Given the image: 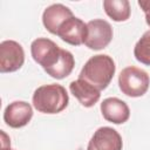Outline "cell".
Listing matches in <instances>:
<instances>
[{
    "label": "cell",
    "instance_id": "cell-1",
    "mask_svg": "<svg viewBox=\"0 0 150 150\" xmlns=\"http://www.w3.org/2000/svg\"><path fill=\"white\" fill-rule=\"evenodd\" d=\"M116 66L114 60L105 54L91 56L80 71L79 79L88 82L97 90L105 89L111 82Z\"/></svg>",
    "mask_w": 150,
    "mask_h": 150
},
{
    "label": "cell",
    "instance_id": "cell-2",
    "mask_svg": "<svg viewBox=\"0 0 150 150\" xmlns=\"http://www.w3.org/2000/svg\"><path fill=\"white\" fill-rule=\"evenodd\" d=\"M67 90L61 84H45L35 89L33 94L34 108L43 114H57L68 105Z\"/></svg>",
    "mask_w": 150,
    "mask_h": 150
},
{
    "label": "cell",
    "instance_id": "cell-3",
    "mask_svg": "<svg viewBox=\"0 0 150 150\" xmlns=\"http://www.w3.org/2000/svg\"><path fill=\"white\" fill-rule=\"evenodd\" d=\"M150 84L149 75L145 70L130 66L124 68L118 76V86L121 91L130 97L143 96Z\"/></svg>",
    "mask_w": 150,
    "mask_h": 150
},
{
    "label": "cell",
    "instance_id": "cell-4",
    "mask_svg": "<svg viewBox=\"0 0 150 150\" xmlns=\"http://www.w3.org/2000/svg\"><path fill=\"white\" fill-rule=\"evenodd\" d=\"M30 53L36 63H39L43 70H48L56 64L62 54V48H60L54 41L39 38L34 40L30 45Z\"/></svg>",
    "mask_w": 150,
    "mask_h": 150
},
{
    "label": "cell",
    "instance_id": "cell-5",
    "mask_svg": "<svg viewBox=\"0 0 150 150\" xmlns=\"http://www.w3.org/2000/svg\"><path fill=\"white\" fill-rule=\"evenodd\" d=\"M112 39V28L103 19H94L87 23V38L84 45L94 50L105 48Z\"/></svg>",
    "mask_w": 150,
    "mask_h": 150
},
{
    "label": "cell",
    "instance_id": "cell-6",
    "mask_svg": "<svg viewBox=\"0 0 150 150\" xmlns=\"http://www.w3.org/2000/svg\"><path fill=\"white\" fill-rule=\"evenodd\" d=\"M25 62V52L22 46L13 40H6L0 43V71L13 73L19 70Z\"/></svg>",
    "mask_w": 150,
    "mask_h": 150
},
{
    "label": "cell",
    "instance_id": "cell-7",
    "mask_svg": "<svg viewBox=\"0 0 150 150\" xmlns=\"http://www.w3.org/2000/svg\"><path fill=\"white\" fill-rule=\"evenodd\" d=\"M121 135L110 127L98 128L88 143L87 150H122Z\"/></svg>",
    "mask_w": 150,
    "mask_h": 150
},
{
    "label": "cell",
    "instance_id": "cell-8",
    "mask_svg": "<svg viewBox=\"0 0 150 150\" xmlns=\"http://www.w3.org/2000/svg\"><path fill=\"white\" fill-rule=\"evenodd\" d=\"M33 117L32 105L25 101L9 103L4 111V121L11 128L18 129L27 125Z\"/></svg>",
    "mask_w": 150,
    "mask_h": 150
},
{
    "label": "cell",
    "instance_id": "cell-9",
    "mask_svg": "<svg viewBox=\"0 0 150 150\" xmlns=\"http://www.w3.org/2000/svg\"><path fill=\"white\" fill-rule=\"evenodd\" d=\"M56 35L71 46H80L84 43L87 38V23L76 16H71L61 25Z\"/></svg>",
    "mask_w": 150,
    "mask_h": 150
},
{
    "label": "cell",
    "instance_id": "cell-10",
    "mask_svg": "<svg viewBox=\"0 0 150 150\" xmlns=\"http://www.w3.org/2000/svg\"><path fill=\"white\" fill-rule=\"evenodd\" d=\"M101 112L104 120L115 124H122L127 122L130 116L128 104L117 97H108L103 100L101 103Z\"/></svg>",
    "mask_w": 150,
    "mask_h": 150
},
{
    "label": "cell",
    "instance_id": "cell-11",
    "mask_svg": "<svg viewBox=\"0 0 150 150\" xmlns=\"http://www.w3.org/2000/svg\"><path fill=\"white\" fill-rule=\"evenodd\" d=\"M71 16H74L73 12L67 6L62 4H54L45 9L42 14V22L48 32L56 35L61 25Z\"/></svg>",
    "mask_w": 150,
    "mask_h": 150
},
{
    "label": "cell",
    "instance_id": "cell-12",
    "mask_svg": "<svg viewBox=\"0 0 150 150\" xmlns=\"http://www.w3.org/2000/svg\"><path fill=\"white\" fill-rule=\"evenodd\" d=\"M69 90L79 100V102L86 108L93 107L95 103H97V101L101 97L100 90H97L95 87L80 79L70 82Z\"/></svg>",
    "mask_w": 150,
    "mask_h": 150
},
{
    "label": "cell",
    "instance_id": "cell-13",
    "mask_svg": "<svg viewBox=\"0 0 150 150\" xmlns=\"http://www.w3.org/2000/svg\"><path fill=\"white\" fill-rule=\"evenodd\" d=\"M105 14L114 21H125L130 16V4L128 0H104Z\"/></svg>",
    "mask_w": 150,
    "mask_h": 150
},
{
    "label": "cell",
    "instance_id": "cell-14",
    "mask_svg": "<svg viewBox=\"0 0 150 150\" xmlns=\"http://www.w3.org/2000/svg\"><path fill=\"white\" fill-rule=\"evenodd\" d=\"M74 66H75V60H74L73 54L69 50L62 49L60 60L56 62V64L54 67L46 70V73L54 79L61 80V79H64L68 75H70V73L74 69Z\"/></svg>",
    "mask_w": 150,
    "mask_h": 150
},
{
    "label": "cell",
    "instance_id": "cell-15",
    "mask_svg": "<svg viewBox=\"0 0 150 150\" xmlns=\"http://www.w3.org/2000/svg\"><path fill=\"white\" fill-rule=\"evenodd\" d=\"M134 55L138 62L150 66V29L146 30L135 45Z\"/></svg>",
    "mask_w": 150,
    "mask_h": 150
},
{
    "label": "cell",
    "instance_id": "cell-16",
    "mask_svg": "<svg viewBox=\"0 0 150 150\" xmlns=\"http://www.w3.org/2000/svg\"><path fill=\"white\" fill-rule=\"evenodd\" d=\"M138 6L143 9V12L145 14L146 23L150 26V0H139L138 1Z\"/></svg>",
    "mask_w": 150,
    "mask_h": 150
},
{
    "label": "cell",
    "instance_id": "cell-17",
    "mask_svg": "<svg viewBox=\"0 0 150 150\" xmlns=\"http://www.w3.org/2000/svg\"><path fill=\"white\" fill-rule=\"evenodd\" d=\"M9 150H11V149H9Z\"/></svg>",
    "mask_w": 150,
    "mask_h": 150
}]
</instances>
